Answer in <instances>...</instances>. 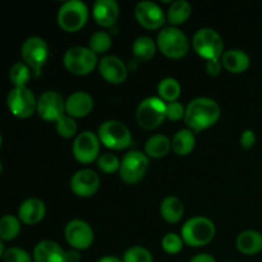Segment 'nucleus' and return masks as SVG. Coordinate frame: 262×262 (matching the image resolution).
<instances>
[{
	"mask_svg": "<svg viewBox=\"0 0 262 262\" xmlns=\"http://www.w3.org/2000/svg\"><path fill=\"white\" fill-rule=\"evenodd\" d=\"M220 118V106L215 100L209 97H197L186 107L184 123L192 132L212 127Z\"/></svg>",
	"mask_w": 262,
	"mask_h": 262,
	"instance_id": "nucleus-1",
	"label": "nucleus"
},
{
	"mask_svg": "<svg viewBox=\"0 0 262 262\" xmlns=\"http://www.w3.org/2000/svg\"><path fill=\"white\" fill-rule=\"evenodd\" d=\"M216 228L210 219L196 216L184 223L182 228V239L189 247H202L214 239Z\"/></svg>",
	"mask_w": 262,
	"mask_h": 262,
	"instance_id": "nucleus-2",
	"label": "nucleus"
},
{
	"mask_svg": "<svg viewBox=\"0 0 262 262\" xmlns=\"http://www.w3.org/2000/svg\"><path fill=\"white\" fill-rule=\"evenodd\" d=\"M158 48L168 58L181 59L188 53L189 41L183 31L171 26L159 32Z\"/></svg>",
	"mask_w": 262,
	"mask_h": 262,
	"instance_id": "nucleus-3",
	"label": "nucleus"
},
{
	"mask_svg": "<svg viewBox=\"0 0 262 262\" xmlns=\"http://www.w3.org/2000/svg\"><path fill=\"white\" fill-rule=\"evenodd\" d=\"M194 51L206 60L222 59L224 54V41L222 36L212 28H201L192 40Z\"/></svg>",
	"mask_w": 262,
	"mask_h": 262,
	"instance_id": "nucleus-4",
	"label": "nucleus"
},
{
	"mask_svg": "<svg viewBox=\"0 0 262 262\" xmlns=\"http://www.w3.org/2000/svg\"><path fill=\"white\" fill-rule=\"evenodd\" d=\"M67 71L77 76H86L99 66L97 55L90 48L74 46L68 49L63 58Z\"/></svg>",
	"mask_w": 262,
	"mask_h": 262,
	"instance_id": "nucleus-5",
	"label": "nucleus"
},
{
	"mask_svg": "<svg viewBox=\"0 0 262 262\" xmlns=\"http://www.w3.org/2000/svg\"><path fill=\"white\" fill-rule=\"evenodd\" d=\"M99 140L105 147L124 150L132 143V135L125 124L118 120H106L99 127Z\"/></svg>",
	"mask_w": 262,
	"mask_h": 262,
	"instance_id": "nucleus-6",
	"label": "nucleus"
},
{
	"mask_svg": "<svg viewBox=\"0 0 262 262\" xmlns=\"http://www.w3.org/2000/svg\"><path fill=\"white\" fill-rule=\"evenodd\" d=\"M89 19V8L81 0H69L58 12V25L67 32H77Z\"/></svg>",
	"mask_w": 262,
	"mask_h": 262,
	"instance_id": "nucleus-7",
	"label": "nucleus"
},
{
	"mask_svg": "<svg viewBox=\"0 0 262 262\" xmlns=\"http://www.w3.org/2000/svg\"><path fill=\"white\" fill-rule=\"evenodd\" d=\"M166 118V104L160 97H147L140 102L136 119L143 129H155Z\"/></svg>",
	"mask_w": 262,
	"mask_h": 262,
	"instance_id": "nucleus-8",
	"label": "nucleus"
},
{
	"mask_svg": "<svg viewBox=\"0 0 262 262\" xmlns=\"http://www.w3.org/2000/svg\"><path fill=\"white\" fill-rule=\"evenodd\" d=\"M148 156L141 151H130L125 154L120 161L119 176L127 184H135L145 177L148 169Z\"/></svg>",
	"mask_w": 262,
	"mask_h": 262,
	"instance_id": "nucleus-9",
	"label": "nucleus"
},
{
	"mask_svg": "<svg viewBox=\"0 0 262 262\" xmlns=\"http://www.w3.org/2000/svg\"><path fill=\"white\" fill-rule=\"evenodd\" d=\"M7 104L14 117L30 118L37 107V100L28 87H13L7 97Z\"/></svg>",
	"mask_w": 262,
	"mask_h": 262,
	"instance_id": "nucleus-10",
	"label": "nucleus"
},
{
	"mask_svg": "<svg viewBox=\"0 0 262 262\" xmlns=\"http://www.w3.org/2000/svg\"><path fill=\"white\" fill-rule=\"evenodd\" d=\"M20 54L23 63L27 64L30 69L35 71L36 73H40L49 59V46L43 38L31 36L23 42Z\"/></svg>",
	"mask_w": 262,
	"mask_h": 262,
	"instance_id": "nucleus-11",
	"label": "nucleus"
},
{
	"mask_svg": "<svg viewBox=\"0 0 262 262\" xmlns=\"http://www.w3.org/2000/svg\"><path fill=\"white\" fill-rule=\"evenodd\" d=\"M100 140L99 136L95 135L94 132L84 130L79 133L73 142V155L78 163L91 164L96 159H99L100 154Z\"/></svg>",
	"mask_w": 262,
	"mask_h": 262,
	"instance_id": "nucleus-12",
	"label": "nucleus"
},
{
	"mask_svg": "<svg viewBox=\"0 0 262 262\" xmlns=\"http://www.w3.org/2000/svg\"><path fill=\"white\" fill-rule=\"evenodd\" d=\"M36 112L46 122L56 123L66 115V101L56 91H46L37 99Z\"/></svg>",
	"mask_w": 262,
	"mask_h": 262,
	"instance_id": "nucleus-13",
	"label": "nucleus"
},
{
	"mask_svg": "<svg viewBox=\"0 0 262 262\" xmlns=\"http://www.w3.org/2000/svg\"><path fill=\"white\" fill-rule=\"evenodd\" d=\"M64 234H66L67 242L73 250H87L94 243V230L83 220H71L67 224Z\"/></svg>",
	"mask_w": 262,
	"mask_h": 262,
	"instance_id": "nucleus-14",
	"label": "nucleus"
},
{
	"mask_svg": "<svg viewBox=\"0 0 262 262\" xmlns=\"http://www.w3.org/2000/svg\"><path fill=\"white\" fill-rule=\"evenodd\" d=\"M100 177L91 169L76 171L71 179V189L78 197H91L99 191Z\"/></svg>",
	"mask_w": 262,
	"mask_h": 262,
	"instance_id": "nucleus-15",
	"label": "nucleus"
},
{
	"mask_svg": "<svg viewBox=\"0 0 262 262\" xmlns=\"http://www.w3.org/2000/svg\"><path fill=\"white\" fill-rule=\"evenodd\" d=\"M136 19L147 30H158L165 23L163 9L154 2H141L136 5Z\"/></svg>",
	"mask_w": 262,
	"mask_h": 262,
	"instance_id": "nucleus-16",
	"label": "nucleus"
},
{
	"mask_svg": "<svg viewBox=\"0 0 262 262\" xmlns=\"http://www.w3.org/2000/svg\"><path fill=\"white\" fill-rule=\"evenodd\" d=\"M99 72L105 81L113 84L123 83L128 74V69L124 61L114 55L104 56L99 61Z\"/></svg>",
	"mask_w": 262,
	"mask_h": 262,
	"instance_id": "nucleus-17",
	"label": "nucleus"
},
{
	"mask_svg": "<svg viewBox=\"0 0 262 262\" xmlns=\"http://www.w3.org/2000/svg\"><path fill=\"white\" fill-rule=\"evenodd\" d=\"M92 109H94V99L87 92H74L66 100V114L73 119L87 117Z\"/></svg>",
	"mask_w": 262,
	"mask_h": 262,
	"instance_id": "nucleus-18",
	"label": "nucleus"
},
{
	"mask_svg": "<svg viewBox=\"0 0 262 262\" xmlns=\"http://www.w3.org/2000/svg\"><path fill=\"white\" fill-rule=\"evenodd\" d=\"M92 15L101 27H112L119 18V5L115 0H97L92 8Z\"/></svg>",
	"mask_w": 262,
	"mask_h": 262,
	"instance_id": "nucleus-19",
	"label": "nucleus"
},
{
	"mask_svg": "<svg viewBox=\"0 0 262 262\" xmlns=\"http://www.w3.org/2000/svg\"><path fill=\"white\" fill-rule=\"evenodd\" d=\"M35 262H68L67 252L53 241H41L33 248Z\"/></svg>",
	"mask_w": 262,
	"mask_h": 262,
	"instance_id": "nucleus-20",
	"label": "nucleus"
},
{
	"mask_svg": "<svg viewBox=\"0 0 262 262\" xmlns=\"http://www.w3.org/2000/svg\"><path fill=\"white\" fill-rule=\"evenodd\" d=\"M46 214L45 204L40 199H28L18 209V219L27 225H35L43 219Z\"/></svg>",
	"mask_w": 262,
	"mask_h": 262,
	"instance_id": "nucleus-21",
	"label": "nucleus"
},
{
	"mask_svg": "<svg viewBox=\"0 0 262 262\" xmlns=\"http://www.w3.org/2000/svg\"><path fill=\"white\" fill-rule=\"evenodd\" d=\"M222 64L230 73H243L251 66V59L246 51L239 49H232L223 54Z\"/></svg>",
	"mask_w": 262,
	"mask_h": 262,
	"instance_id": "nucleus-22",
	"label": "nucleus"
},
{
	"mask_svg": "<svg viewBox=\"0 0 262 262\" xmlns=\"http://www.w3.org/2000/svg\"><path fill=\"white\" fill-rule=\"evenodd\" d=\"M235 245L243 255H256L262 251V234L256 230H246L237 237Z\"/></svg>",
	"mask_w": 262,
	"mask_h": 262,
	"instance_id": "nucleus-23",
	"label": "nucleus"
},
{
	"mask_svg": "<svg viewBox=\"0 0 262 262\" xmlns=\"http://www.w3.org/2000/svg\"><path fill=\"white\" fill-rule=\"evenodd\" d=\"M160 214L165 222L171 223V224L181 222V219L184 215L183 202L178 197H165L160 205Z\"/></svg>",
	"mask_w": 262,
	"mask_h": 262,
	"instance_id": "nucleus-24",
	"label": "nucleus"
},
{
	"mask_svg": "<svg viewBox=\"0 0 262 262\" xmlns=\"http://www.w3.org/2000/svg\"><path fill=\"white\" fill-rule=\"evenodd\" d=\"M196 146V137L191 129H181L171 140V148L179 156H186L193 151Z\"/></svg>",
	"mask_w": 262,
	"mask_h": 262,
	"instance_id": "nucleus-25",
	"label": "nucleus"
},
{
	"mask_svg": "<svg viewBox=\"0 0 262 262\" xmlns=\"http://www.w3.org/2000/svg\"><path fill=\"white\" fill-rule=\"evenodd\" d=\"M171 148V141L166 136L155 135L147 140L145 145V154L148 158L160 159L169 154Z\"/></svg>",
	"mask_w": 262,
	"mask_h": 262,
	"instance_id": "nucleus-26",
	"label": "nucleus"
},
{
	"mask_svg": "<svg viewBox=\"0 0 262 262\" xmlns=\"http://www.w3.org/2000/svg\"><path fill=\"white\" fill-rule=\"evenodd\" d=\"M156 43L148 36H140L132 45L133 55L141 61H148L154 58L156 53Z\"/></svg>",
	"mask_w": 262,
	"mask_h": 262,
	"instance_id": "nucleus-27",
	"label": "nucleus"
},
{
	"mask_svg": "<svg viewBox=\"0 0 262 262\" xmlns=\"http://www.w3.org/2000/svg\"><path fill=\"white\" fill-rule=\"evenodd\" d=\"M192 8L191 4L186 0H178L174 2L168 9V20L174 26L183 25L191 17Z\"/></svg>",
	"mask_w": 262,
	"mask_h": 262,
	"instance_id": "nucleus-28",
	"label": "nucleus"
},
{
	"mask_svg": "<svg viewBox=\"0 0 262 262\" xmlns=\"http://www.w3.org/2000/svg\"><path fill=\"white\" fill-rule=\"evenodd\" d=\"M181 90L179 82L176 78H171V77H166V78L161 79L158 86L159 96L163 101L166 102L177 101V99L181 96Z\"/></svg>",
	"mask_w": 262,
	"mask_h": 262,
	"instance_id": "nucleus-29",
	"label": "nucleus"
},
{
	"mask_svg": "<svg viewBox=\"0 0 262 262\" xmlns=\"http://www.w3.org/2000/svg\"><path fill=\"white\" fill-rule=\"evenodd\" d=\"M20 232V220L14 215H4L0 217V239L13 241Z\"/></svg>",
	"mask_w": 262,
	"mask_h": 262,
	"instance_id": "nucleus-30",
	"label": "nucleus"
},
{
	"mask_svg": "<svg viewBox=\"0 0 262 262\" xmlns=\"http://www.w3.org/2000/svg\"><path fill=\"white\" fill-rule=\"evenodd\" d=\"M31 78L30 67L23 61H18L10 68L9 79L14 87H27L28 81Z\"/></svg>",
	"mask_w": 262,
	"mask_h": 262,
	"instance_id": "nucleus-31",
	"label": "nucleus"
},
{
	"mask_svg": "<svg viewBox=\"0 0 262 262\" xmlns=\"http://www.w3.org/2000/svg\"><path fill=\"white\" fill-rule=\"evenodd\" d=\"M112 36L105 31H97L91 36L89 42V48L94 51L95 54H104L112 48Z\"/></svg>",
	"mask_w": 262,
	"mask_h": 262,
	"instance_id": "nucleus-32",
	"label": "nucleus"
},
{
	"mask_svg": "<svg viewBox=\"0 0 262 262\" xmlns=\"http://www.w3.org/2000/svg\"><path fill=\"white\" fill-rule=\"evenodd\" d=\"M123 262H154V257L151 252L146 248L135 246L128 248L123 255Z\"/></svg>",
	"mask_w": 262,
	"mask_h": 262,
	"instance_id": "nucleus-33",
	"label": "nucleus"
},
{
	"mask_svg": "<svg viewBox=\"0 0 262 262\" xmlns=\"http://www.w3.org/2000/svg\"><path fill=\"white\" fill-rule=\"evenodd\" d=\"M55 128L58 135L64 138L73 137V136L77 133V129H78L76 120L67 114L63 115V117L55 123Z\"/></svg>",
	"mask_w": 262,
	"mask_h": 262,
	"instance_id": "nucleus-34",
	"label": "nucleus"
},
{
	"mask_svg": "<svg viewBox=\"0 0 262 262\" xmlns=\"http://www.w3.org/2000/svg\"><path fill=\"white\" fill-rule=\"evenodd\" d=\"M97 166L101 171L106 174H113L115 171H119L120 160L114 154H102L97 159Z\"/></svg>",
	"mask_w": 262,
	"mask_h": 262,
	"instance_id": "nucleus-35",
	"label": "nucleus"
},
{
	"mask_svg": "<svg viewBox=\"0 0 262 262\" xmlns=\"http://www.w3.org/2000/svg\"><path fill=\"white\" fill-rule=\"evenodd\" d=\"M183 243L181 235L176 234V233H168L166 235H164L163 241H161V247L169 255H176L182 251Z\"/></svg>",
	"mask_w": 262,
	"mask_h": 262,
	"instance_id": "nucleus-36",
	"label": "nucleus"
},
{
	"mask_svg": "<svg viewBox=\"0 0 262 262\" xmlns=\"http://www.w3.org/2000/svg\"><path fill=\"white\" fill-rule=\"evenodd\" d=\"M3 260L4 262H31L30 253L27 251L22 250L18 247H12L5 250L4 255H3Z\"/></svg>",
	"mask_w": 262,
	"mask_h": 262,
	"instance_id": "nucleus-37",
	"label": "nucleus"
},
{
	"mask_svg": "<svg viewBox=\"0 0 262 262\" xmlns=\"http://www.w3.org/2000/svg\"><path fill=\"white\" fill-rule=\"evenodd\" d=\"M186 114V107L178 101L168 102L166 104V118L170 120H181L182 118L184 119Z\"/></svg>",
	"mask_w": 262,
	"mask_h": 262,
	"instance_id": "nucleus-38",
	"label": "nucleus"
},
{
	"mask_svg": "<svg viewBox=\"0 0 262 262\" xmlns=\"http://www.w3.org/2000/svg\"><path fill=\"white\" fill-rule=\"evenodd\" d=\"M241 146L246 150L253 147V145L256 143V135L252 129H246L243 130L242 135H241Z\"/></svg>",
	"mask_w": 262,
	"mask_h": 262,
	"instance_id": "nucleus-39",
	"label": "nucleus"
},
{
	"mask_svg": "<svg viewBox=\"0 0 262 262\" xmlns=\"http://www.w3.org/2000/svg\"><path fill=\"white\" fill-rule=\"evenodd\" d=\"M223 64L220 59H214V60H207L206 61V72L212 77L219 76L222 72Z\"/></svg>",
	"mask_w": 262,
	"mask_h": 262,
	"instance_id": "nucleus-40",
	"label": "nucleus"
},
{
	"mask_svg": "<svg viewBox=\"0 0 262 262\" xmlns=\"http://www.w3.org/2000/svg\"><path fill=\"white\" fill-rule=\"evenodd\" d=\"M189 262H216V260L211 255H209V253H200V255L192 257Z\"/></svg>",
	"mask_w": 262,
	"mask_h": 262,
	"instance_id": "nucleus-41",
	"label": "nucleus"
},
{
	"mask_svg": "<svg viewBox=\"0 0 262 262\" xmlns=\"http://www.w3.org/2000/svg\"><path fill=\"white\" fill-rule=\"evenodd\" d=\"M81 256H79V252L77 250H72L69 252H67V260L68 262H78Z\"/></svg>",
	"mask_w": 262,
	"mask_h": 262,
	"instance_id": "nucleus-42",
	"label": "nucleus"
},
{
	"mask_svg": "<svg viewBox=\"0 0 262 262\" xmlns=\"http://www.w3.org/2000/svg\"><path fill=\"white\" fill-rule=\"evenodd\" d=\"M97 262H123L120 258L115 257V256H105V257L100 258Z\"/></svg>",
	"mask_w": 262,
	"mask_h": 262,
	"instance_id": "nucleus-43",
	"label": "nucleus"
},
{
	"mask_svg": "<svg viewBox=\"0 0 262 262\" xmlns=\"http://www.w3.org/2000/svg\"><path fill=\"white\" fill-rule=\"evenodd\" d=\"M4 245H3V241L0 239V258L3 257V255H4Z\"/></svg>",
	"mask_w": 262,
	"mask_h": 262,
	"instance_id": "nucleus-44",
	"label": "nucleus"
},
{
	"mask_svg": "<svg viewBox=\"0 0 262 262\" xmlns=\"http://www.w3.org/2000/svg\"><path fill=\"white\" fill-rule=\"evenodd\" d=\"M2 170H3V163L2 160H0V173H2Z\"/></svg>",
	"mask_w": 262,
	"mask_h": 262,
	"instance_id": "nucleus-45",
	"label": "nucleus"
},
{
	"mask_svg": "<svg viewBox=\"0 0 262 262\" xmlns=\"http://www.w3.org/2000/svg\"><path fill=\"white\" fill-rule=\"evenodd\" d=\"M0 146H2V135H0Z\"/></svg>",
	"mask_w": 262,
	"mask_h": 262,
	"instance_id": "nucleus-46",
	"label": "nucleus"
}]
</instances>
